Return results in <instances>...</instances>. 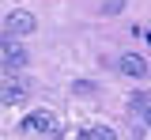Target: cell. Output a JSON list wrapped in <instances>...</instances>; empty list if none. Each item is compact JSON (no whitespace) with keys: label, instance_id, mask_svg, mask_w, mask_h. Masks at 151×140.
Returning a JSON list of instances; mask_svg holds the SVG:
<instances>
[{"label":"cell","instance_id":"1","mask_svg":"<svg viewBox=\"0 0 151 140\" xmlns=\"http://www.w3.org/2000/svg\"><path fill=\"white\" fill-rule=\"evenodd\" d=\"M23 129H30V133H45V136H60V133H64V125H60L57 114H49V110H34L30 118L23 121Z\"/></svg>","mask_w":151,"mask_h":140},{"label":"cell","instance_id":"2","mask_svg":"<svg viewBox=\"0 0 151 140\" xmlns=\"http://www.w3.org/2000/svg\"><path fill=\"white\" fill-rule=\"evenodd\" d=\"M34 27H38V23H34V15L19 8V12H12V15L4 19V34H8V38H23V34H30Z\"/></svg>","mask_w":151,"mask_h":140},{"label":"cell","instance_id":"3","mask_svg":"<svg viewBox=\"0 0 151 140\" xmlns=\"http://www.w3.org/2000/svg\"><path fill=\"white\" fill-rule=\"evenodd\" d=\"M27 95H30V83H23V80H4L0 83V102L4 106H19Z\"/></svg>","mask_w":151,"mask_h":140},{"label":"cell","instance_id":"4","mask_svg":"<svg viewBox=\"0 0 151 140\" xmlns=\"http://www.w3.org/2000/svg\"><path fill=\"white\" fill-rule=\"evenodd\" d=\"M23 64H27V49H23L15 38H8V34H4V68H8V72H15V68H23Z\"/></svg>","mask_w":151,"mask_h":140},{"label":"cell","instance_id":"5","mask_svg":"<svg viewBox=\"0 0 151 140\" xmlns=\"http://www.w3.org/2000/svg\"><path fill=\"white\" fill-rule=\"evenodd\" d=\"M117 72L121 76H147V61L140 57V53H125V57H117Z\"/></svg>","mask_w":151,"mask_h":140},{"label":"cell","instance_id":"6","mask_svg":"<svg viewBox=\"0 0 151 140\" xmlns=\"http://www.w3.org/2000/svg\"><path fill=\"white\" fill-rule=\"evenodd\" d=\"M83 140H117V133H113V129H106V125H98V129H87V133H83Z\"/></svg>","mask_w":151,"mask_h":140},{"label":"cell","instance_id":"7","mask_svg":"<svg viewBox=\"0 0 151 140\" xmlns=\"http://www.w3.org/2000/svg\"><path fill=\"white\" fill-rule=\"evenodd\" d=\"M72 91H76V95H91V91H94V83H91V80H79Z\"/></svg>","mask_w":151,"mask_h":140},{"label":"cell","instance_id":"8","mask_svg":"<svg viewBox=\"0 0 151 140\" xmlns=\"http://www.w3.org/2000/svg\"><path fill=\"white\" fill-rule=\"evenodd\" d=\"M144 125H151V106H147V114H144Z\"/></svg>","mask_w":151,"mask_h":140}]
</instances>
